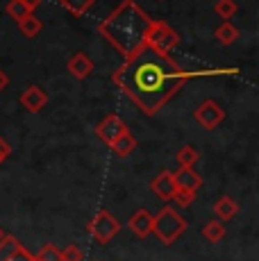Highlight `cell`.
Returning <instances> with one entry per match:
<instances>
[{
  "mask_svg": "<svg viewBox=\"0 0 259 261\" xmlns=\"http://www.w3.org/2000/svg\"><path fill=\"white\" fill-rule=\"evenodd\" d=\"M187 80L189 73L177 66L175 59L150 46L137 50L114 73V84H118L146 114H157Z\"/></svg>",
  "mask_w": 259,
  "mask_h": 261,
  "instance_id": "obj_1",
  "label": "cell"
},
{
  "mask_svg": "<svg viewBox=\"0 0 259 261\" xmlns=\"http://www.w3.org/2000/svg\"><path fill=\"white\" fill-rule=\"evenodd\" d=\"M150 25L152 18L134 0H123L100 23V34L127 59L146 46Z\"/></svg>",
  "mask_w": 259,
  "mask_h": 261,
  "instance_id": "obj_2",
  "label": "cell"
},
{
  "mask_svg": "<svg viewBox=\"0 0 259 261\" xmlns=\"http://www.w3.org/2000/svg\"><path fill=\"white\" fill-rule=\"evenodd\" d=\"M184 229H187V220L173 207H164L157 216H152V234L166 245L175 243L184 234Z\"/></svg>",
  "mask_w": 259,
  "mask_h": 261,
  "instance_id": "obj_3",
  "label": "cell"
},
{
  "mask_svg": "<svg viewBox=\"0 0 259 261\" xmlns=\"http://www.w3.org/2000/svg\"><path fill=\"white\" fill-rule=\"evenodd\" d=\"M180 43V34L171 28L166 21H152L150 30H148V37H146V46L155 48L157 53L168 55L173 48H177Z\"/></svg>",
  "mask_w": 259,
  "mask_h": 261,
  "instance_id": "obj_4",
  "label": "cell"
},
{
  "mask_svg": "<svg viewBox=\"0 0 259 261\" xmlns=\"http://www.w3.org/2000/svg\"><path fill=\"white\" fill-rule=\"evenodd\" d=\"M87 229L98 243H109V241L121 232V223H118V218H114L112 214L102 209V212H98L91 220H89Z\"/></svg>",
  "mask_w": 259,
  "mask_h": 261,
  "instance_id": "obj_5",
  "label": "cell"
},
{
  "mask_svg": "<svg viewBox=\"0 0 259 261\" xmlns=\"http://www.w3.org/2000/svg\"><path fill=\"white\" fill-rule=\"evenodd\" d=\"M193 118L198 120V125L205 129H216L218 125L223 123V118H225V112L221 109V105L216 102V100H205V102L200 105V107L193 112Z\"/></svg>",
  "mask_w": 259,
  "mask_h": 261,
  "instance_id": "obj_6",
  "label": "cell"
},
{
  "mask_svg": "<svg viewBox=\"0 0 259 261\" xmlns=\"http://www.w3.org/2000/svg\"><path fill=\"white\" fill-rule=\"evenodd\" d=\"M127 132V125L123 123L118 116H107L105 120H100V125L96 127V134H98V139H102L105 143H112L114 139H118L121 134H125Z\"/></svg>",
  "mask_w": 259,
  "mask_h": 261,
  "instance_id": "obj_7",
  "label": "cell"
},
{
  "mask_svg": "<svg viewBox=\"0 0 259 261\" xmlns=\"http://www.w3.org/2000/svg\"><path fill=\"white\" fill-rule=\"evenodd\" d=\"M150 189H152V193H155L159 200L168 202V200L173 198V193L177 191L175 179H173V173L171 170H162V173H159L157 177L150 182Z\"/></svg>",
  "mask_w": 259,
  "mask_h": 261,
  "instance_id": "obj_8",
  "label": "cell"
},
{
  "mask_svg": "<svg viewBox=\"0 0 259 261\" xmlns=\"http://www.w3.org/2000/svg\"><path fill=\"white\" fill-rule=\"evenodd\" d=\"M46 102H48V95L41 87H37V84H30L25 91L21 93V105L32 114L41 112V109L46 107Z\"/></svg>",
  "mask_w": 259,
  "mask_h": 261,
  "instance_id": "obj_9",
  "label": "cell"
},
{
  "mask_svg": "<svg viewBox=\"0 0 259 261\" xmlns=\"http://www.w3.org/2000/svg\"><path fill=\"white\" fill-rule=\"evenodd\" d=\"M127 227L137 234L139 239H146L152 234V216L146 209H139L137 214H132V218L127 220Z\"/></svg>",
  "mask_w": 259,
  "mask_h": 261,
  "instance_id": "obj_10",
  "label": "cell"
},
{
  "mask_svg": "<svg viewBox=\"0 0 259 261\" xmlns=\"http://www.w3.org/2000/svg\"><path fill=\"white\" fill-rule=\"evenodd\" d=\"M173 179H175V187L184 191H198L202 184V177L193 168H180L177 173H173Z\"/></svg>",
  "mask_w": 259,
  "mask_h": 261,
  "instance_id": "obj_11",
  "label": "cell"
},
{
  "mask_svg": "<svg viewBox=\"0 0 259 261\" xmlns=\"http://www.w3.org/2000/svg\"><path fill=\"white\" fill-rule=\"evenodd\" d=\"M91 71H93V62L84 53H75L71 57V62H68V73L77 80H84Z\"/></svg>",
  "mask_w": 259,
  "mask_h": 261,
  "instance_id": "obj_12",
  "label": "cell"
},
{
  "mask_svg": "<svg viewBox=\"0 0 259 261\" xmlns=\"http://www.w3.org/2000/svg\"><path fill=\"white\" fill-rule=\"evenodd\" d=\"M237 212H239V204L234 202L230 195H223V198H218L214 202V214H216V220H221V223L232 220L237 216Z\"/></svg>",
  "mask_w": 259,
  "mask_h": 261,
  "instance_id": "obj_13",
  "label": "cell"
},
{
  "mask_svg": "<svg viewBox=\"0 0 259 261\" xmlns=\"http://www.w3.org/2000/svg\"><path fill=\"white\" fill-rule=\"evenodd\" d=\"M109 148H112V152L116 154V157H127V154H132V150L137 148V139H134V134L127 129L125 134L114 139V141L109 143Z\"/></svg>",
  "mask_w": 259,
  "mask_h": 261,
  "instance_id": "obj_14",
  "label": "cell"
},
{
  "mask_svg": "<svg viewBox=\"0 0 259 261\" xmlns=\"http://www.w3.org/2000/svg\"><path fill=\"white\" fill-rule=\"evenodd\" d=\"M202 239L209 241V243H221L225 239V223H221V220H209V223H205Z\"/></svg>",
  "mask_w": 259,
  "mask_h": 261,
  "instance_id": "obj_15",
  "label": "cell"
},
{
  "mask_svg": "<svg viewBox=\"0 0 259 261\" xmlns=\"http://www.w3.org/2000/svg\"><path fill=\"white\" fill-rule=\"evenodd\" d=\"M175 159H177V164H180V168H193L198 164V159H200V154H198V150L193 148V145H182V148L177 150Z\"/></svg>",
  "mask_w": 259,
  "mask_h": 261,
  "instance_id": "obj_16",
  "label": "cell"
},
{
  "mask_svg": "<svg viewBox=\"0 0 259 261\" xmlns=\"http://www.w3.org/2000/svg\"><path fill=\"white\" fill-rule=\"evenodd\" d=\"M239 39V30L234 28L230 21H223L221 25L216 28V41L223 43V46H230Z\"/></svg>",
  "mask_w": 259,
  "mask_h": 261,
  "instance_id": "obj_17",
  "label": "cell"
},
{
  "mask_svg": "<svg viewBox=\"0 0 259 261\" xmlns=\"http://www.w3.org/2000/svg\"><path fill=\"white\" fill-rule=\"evenodd\" d=\"M18 30H21L23 37H37V34L43 30V25L39 18H34L32 14H30V16H25L21 23H18Z\"/></svg>",
  "mask_w": 259,
  "mask_h": 261,
  "instance_id": "obj_18",
  "label": "cell"
},
{
  "mask_svg": "<svg viewBox=\"0 0 259 261\" xmlns=\"http://www.w3.org/2000/svg\"><path fill=\"white\" fill-rule=\"evenodd\" d=\"M59 3H62L64 9H68L73 16H82V14L87 12V9L91 7L96 0H59Z\"/></svg>",
  "mask_w": 259,
  "mask_h": 261,
  "instance_id": "obj_19",
  "label": "cell"
},
{
  "mask_svg": "<svg viewBox=\"0 0 259 261\" xmlns=\"http://www.w3.org/2000/svg\"><path fill=\"white\" fill-rule=\"evenodd\" d=\"M21 248V243H18L16 237H12V234H7L3 241H0V261H5L7 257H12L16 250Z\"/></svg>",
  "mask_w": 259,
  "mask_h": 261,
  "instance_id": "obj_20",
  "label": "cell"
},
{
  "mask_svg": "<svg viewBox=\"0 0 259 261\" xmlns=\"http://www.w3.org/2000/svg\"><path fill=\"white\" fill-rule=\"evenodd\" d=\"M214 12H216L223 21H230L234 14H237V3H234V0H218V3L214 5Z\"/></svg>",
  "mask_w": 259,
  "mask_h": 261,
  "instance_id": "obj_21",
  "label": "cell"
},
{
  "mask_svg": "<svg viewBox=\"0 0 259 261\" xmlns=\"http://www.w3.org/2000/svg\"><path fill=\"white\" fill-rule=\"evenodd\" d=\"M7 14H9L12 18H16L18 23H21L23 18L30 16L32 12H30L25 5H23V0H9V3H7Z\"/></svg>",
  "mask_w": 259,
  "mask_h": 261,
  "instance_id": "obj_22",
  "label": "cell"
},
{
  "mask_svg": "<svg viewBox=\"0 0 259 261\" xmlns=\"http://www.w3.org/2000/svg\"><path fill=\"white\" fill-rule=\"evenodd\" d=\"M34 261H62V252H59V248L55 243H46L41 250H39V254L34 257Z\"/></svg>",
  "mask_w": 259,
  "mask_h": 261,
  "instance_id": "obj_23",
  "label": "cell"
},
{
  "mask_svg": "<svg viewBox=\"0 0 259 261\" xmlns=\"http://www.w3.org/2000/svg\"><path fill=\"white\" fill-rule=\"evenodd\" d=\"M173 202L177 204V207H189V204H193V200H196V191H184V189H177L175 193H173Z\"/></svg>",
  "mask_w": 259,
  "mask_h": 261,
  "instance_id": "obj_24",
  "label": "cell"
},
{
  "mask_svg": "<svg viewBox=\"0 0 259 261\" xmlns=\"http://www.w3.org/2000/svg\"><path fill=\"white\" fill-rule=\"evenodd\" d=\"M82 259H84V252L77 245H66L62 250V261H82Z\"/></svg>",
  "mask_w": 259,
  "mask_h": 261,
  "instance_id": "obj_25",
  "label": "cell"
},
{
  "mask_svg": "<svg viewBox=\"0 0 259 261\" xmlns=\"http://www.w3.org/2000/svg\"><path fill=\"white\" fill-rule=\"evenodd\" d=\"M9 154H12V145H9L7 141H5L3 137H0V164H3L5 159L9 157Z\"/></svg>",
  "mask_w": 259,
  "mask_h": 261,
  "instance_id": "obj_26",
  "label": "cell"
},
{
  "mask_svg": "<svg viewBox=\"0 0 259 261\" xmlns=\"http://www.w3.org/2000/svg\"><path fill=\"white\" fill-rule=\"evenodd\" d=\"M23 5H25L30 12H34V9H37L39 5H41V0H23Z\"/></svg>",
  "mask_w": 259,
  "mask_h": 261,
  "instance_id": "obj_27",
  "label": "cell"
},
{
  "mask_svg": "<svg viewBox=\"0 0 259 261\" xmlns=\"http://www.w3.org/2000/svg\"><path fill=\"white\" fill-rule=\"evenodd\" d=\"M9 84V77L5 75V71H0V91H5V87Z\"/></svg>",
  "mask_w": 259,
  "mask_h": 261,
  "instance_id": "obj_28",
  "label": "cell"
},
{
  "mask_svg": "<svg viewBox=\"0 0 259 261\" xmlns=\"http://www.w3.org/2000/svg\"><path fill=\"white\" fill-rule=\"evenodd\" d=\"M5 237H7V234H5V229H3V227H0V241H3Z\"/></svg>",
  "mask_w": 259,
  "mask_h": 261,
  "instance_id": "obj_29",
  "label": "cell"
}]
</instances>
